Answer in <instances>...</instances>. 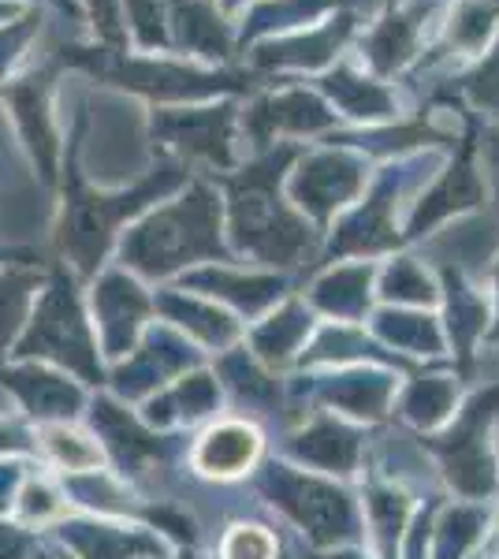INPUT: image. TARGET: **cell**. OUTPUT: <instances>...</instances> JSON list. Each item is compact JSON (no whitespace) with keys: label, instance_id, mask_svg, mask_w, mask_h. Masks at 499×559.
I'll list each match as a JSON object with an SVG mask.
<instances>
[{"label":"cell","instance_id":"cell-1","mask_svg":"<svg viewBox=\"0 0 499 559\" xmlns=\"http://www.w3.org/2000/svg\"><path fill=\"white\" fill-rule=\"evenodd\" d=\"M302 150V142H280L265 153H253L235 173L216 176V191H224V236L231 254L265 269H302L321 254L324 231H317L284 194L287 173Z\"/></svg>","mask_w":499,"mask_h":559},{"label":"cell","instance_id":"cell-2","mask_svg":"<svg viewBox=\"0 0 499 559\" xmlns=\"http://www.w3.org/2000/svg\"><path fill=\"white\" fill-rule=\"evenodd\" d=\"M83 128H86V120L79 116L75 131H71V139H68V160H63V168H60L63 202H60V221H57V247L79 273L90 276V273H97V265H102L105 254L112 250L123 224L150 213L161 198L183 191L190 173L179 160L157 157V165H153L139 183L123 187V191H94L83 179V168H79Z\"/></svg>","mask_w":499,"mask_h":559},{"label":"cell","instance_id":"cell-3","mask_svg":"<svg viewBox=\"0 0 499 559\" xmlns=\"http://www.w3.org/2000/svg\"><path fill=\"white\" fill-rule=\"evenodd\" d=\"M127 273L168 280L194 265L235 261L224 236V198L209 179H187L165 205H153L120 239Z\"/></svg>","mask_w":499,"mask_h":559},{"label":"cell","instance_id":"cell-4","mask_svg":"<svg viewBox=\"0 0 499 559\" xmlns=\"http://www.w3.org/2000/svg\"><path fill=\"white\" fill-rule=\"evenodd\" d=\"M60 68L83 71L94 83L123 90L153 108L161 105H198L221 102V97L258 94L265 79L250 68H205L194 60L165 57V52H134V49H102V45H63L57 52Z\"/></svg>","mask_w":499,"mask_h":559},{"label":"cell","instance_id":"cell-5","mask_svg":"<svg viewBox=\"0 0 499 559\" xmlns=\"http://www.w3.org/2000/svg\"><path fill=\"white\" fill-rule=\"evenodd\" d=\"M499 377L477 388L462 400L455 418L440 432L421 437V448L429 452L440 481L459 500L492 503L499 496Z\"/></svg>","mask_w":499,"mask_h":559},{"label":"cell","instance_id":"cell-6","mask_svg":"<svg viewBox=\"0 0 499 559\" xmlns=\"http://www.w3.org/2000/svg\"><path fill=\"white\" fill-rule=\"evenodd\" d=\"M440 168L443 153H417L411 160L380 168V176L369 179L366 194L332 224L324 261H373L377 254L403 247V231H399L395 213L399 205L411 210V202H399V198H417V187L429 183Z\"/></svg>","mask_w":499,"mask_h":559},{"label":"cell","instance_id":"cell-7","mask_svg":"<svg viewBox=\"0 0 499 559\" xmlns=\"http://www.w3.org/2000/svg\"><path fill=\"white\" fill-rule=\"evenodd\" d=\"M261 492L284 519H292L298 534L313 545V552H335V548H358L366 540L358 496L335 477L310 474L302 466L272 463L261 474Z\"/></svg>","mask_w":499,"mask_h":559},{"label":"cell","instance_id":"cell-8","mask_svg":"<svg viewBox=\"0 0 499 559\" xmlns=\"http://www.w3.org/2000/svg\"><path fill=\"white\" fill-rule=\"evenodd\" d=\"M150 139L157 157H171L187 168L235 173L239 168V105L235 97L198 105L150 108Z\"/></svg>","mask_w":499,"mask_h":559},{"label":"cell","instance_id":"cell-9","mask_svg":"<svg viewBox=\"0 0 499 559\" xmlns=\"http://www.w3.org/2000/svg\"><path fill=\"white\" fill-rule=\"evenodd\" d=\"M369 160L347 146L324 142L317 150H302L287 173L284 194L317 231H329L335 216H343L366 194Z\"/></svg>","mask_w":499,"mask_h":559},{"label":"cell","instance_id":"cell-10","mask_svg":"<svg viewBox=\"0 0 499 559\" xmlns=\"http://www.w3.org/2000/svg\"><path fill=\"white\" fill-rule=\"evenodd\" d=\"M57 60H41V64H26L20 75H12L0 86V105L8 108L20 134L26 157L38 168L45 183H57L60 176V157H63V139L57 123V79H60Z\"/></svg>","mask_w":499,"mask_h":559},{"label":"cell","instance_id":"cell-11","mask_svg":"<svg viewBox=\"0 0 499 559\" xmlns=\"http://www.w3.org/2000/svg\"><path fill=\"white\" fill-rule=\"evenodd\" d=\"M335 128V108L306 86L258 90L250 105L239 108V142H247L253 153H265L287 139H324Z\"/></svg>","mask_w":499,"mask_h":559},{"label":"cell","instance_id":"cell-12","mask_svg":"<svg viewBox=\"0 0 499 559\" xmlns=\"http://www.w3.org/2000/svg\"><path fill=\"white\" fill-rule=\"evenodd\" d=\"M20 350L23 355L60 358V362H68L71 369H79L86 381H102V369L94 362L97 344H94V336H90L86 313H83V306H79V295L63 269L52 273L49 287H45L41 299L34 302L31 329H26Z\"/></svg>","mask_w":499,"mask_h":559},{"label":"cell","instance_id":"cell-13","mask_svg":"<svg viewBox=\"0 0 499 559\" xmlns=\"http://www.w3.org/2000/svg\"><path fill=\"white\" fill-rule=\"evenodd\" d=\"M485 205V179L477 168V120H470L466 134L455 142L451 160L425 183V191L411 202L403 224V242L432 239L437 228L459 221L466 213H477Z\"/></svg>","mask_w":499,"mask_h":559},{"label":"cell","instance_id":"cell-14","mask_svg":"<svg viewBox=\"0 0 499 559\" xmlns=\"http://www.w3.org/2000/svg\"><path fill=\"white\" fill-rule=\"evenodd\" d=\"M354 34L351 12H332L329 20L302 26V31L280 34L250 45V71L253 75H321L343 57Z\"/></svg>","mask_w":499,"mask_h":559},{"label":"cell","instance_id":"cell-15","mask_svg":"<svg viewBox=\"0 0 499 559\" xmlns=\"http://www.w3.org/2000/svg\"><path fill=\"white\" fill-rule=\"evenodd\" d=\"M403 373L388 366H340L335 373L313 377L298 388L310 403L329 407L335 418H347L354 426H377L395 407V392Z\"/></svg>","mask_w":499,"mask_h":559},{"label":"cell","instance_id":"cell-16","mask_svg":"<svg viewBox=\"0 0 499 559\" xmlns=\"http://www.w3.org/2000/svg\"><path fill=\"white\" fill-rule=\"evenodd\" d=\"M366 444L369 437L354 421L335 418V414H317L287 437V455L302 471L343 481L366 466Z\"/></svg>","mask_w":499,"mask_h":559},{"label":"cell","instance_id":"cell-17","mask_svg":"<svg viewBox=\"0 0 499 559\" xmlns=\"http://www.w3.org/2000/svg\"><path fill=\"white\" fill-rule=\"evenodd\" d=\"M432 0H406V4H392L380 20L361 34L358 52L366 60L369 75L395 79L421 57L425 26L432 15Z\"/></svg>","mask_w":499,"mask_h":559},{"label":"cell","instance_id":"cell-18","mask_svg":"<svg viewBox=\"0 0 499 559\" xmlns=\"http://www.w3.org/2000/svg\"><path fill=\"white\" fill-rule=\"evenodd\" d=\"M183 287L213 302H224L235 318H265L272 306L287 299L292 280L284 273H258V269L247 273V269H235L231 261H213V265L187 273Z\"/></svg>","mask_w":499,"mask_h":559},{"label":"cell","instance_id":"cell-19","mask_svg":"<svg viewBox=\"0 0 499 559\" xmlns=\"http://www.w3.org/2000/svg\"><path fill=\"white\" fill-rule=\"evenodd\" d=\"M171 57L205 68H224L235 57V23L216 0H165Z\"/></svg>","mask_w":499,"mask_h":559},{"label":"cell","instance_id":"cell-20","mask_svg":"<svg viewBox=\"0 0 499 559\" xmlns=\"http://www.w3.org/2000/svg\"><path fill=\"white\" fill-rule=\"evenodd\" d=\"M313 90L358 128H380V123H395L403 116L395 90L351 60H335L329 71H321Z\"/></svg>","mask_w":499,"mask_h":559},{"label":"cell","instance_id":"cell-21","mask_svg":"<svg viewBox=\"0 0 499 559\" xmlns=\"http://www.w3.org/2000/svg\"><path fill=\"white\" fill-rule=\"evenodd\" d=\"M377 265L373 261H340L313 276L306 306L324 321L366 324L377 310Z\"/></svg>","mask_w":499,"mask_h":559},{"label":"cell","instance_id":"cell-22","mask_svg":"<svg viewBox=\"0 0 499 559\" xmlns=\"http://www.w3.org/2000/svg\"><path fill=\"white\" fill-rule=\"evenodd\" d=\"M440 280V302H443V336H448V350L459 362H474L488 344V324H492V310H488V295L480 292L470 276L455 273V269H437Z\"/></svg>","mask_w":499,"mask_h":559},{"label":"cell","instance_id":"cell-23","mask_svg":"<svg viewBox=\"0 0 499 559\" xmlns=\"http://www.w3.org/2000/svg\"><path fill=\"white\" fill-rule=\"evenodd\" d=\"M369 332L384 344L399 362H443L451 355L443 324L432 310H406V306H377L369 313Z\"/></svg>","mask_w":499,"mask_h":559},{"label":"cell","instance_id":"cell-24","mask_svg":"<svg viewBox=\"0 0 499 559\" xmlns=\"http://www.w3.org/2000/svg\"><path fill=\"white\" fill-rule=\"evenodd\" d=\"M150 310H153V299L146 295V287L134 280V273H127V269H108L94 284V313H97V321H102L105 347L112 350V355L131 350L142 321L150 318Z\"/></svg>","mask_w":499,"mask_h":559},{"label":"cell","instance_id":"cell-25","mask_svg":"<svg viewBox=\"0 0 499 559\" xmlns=\"http://www.w3.org/2000/svg\"><path fill=\"white\" fill-rule=\"evenodd\" d=\"M459 407H462V377L448 373V369H425V373L403 377L392 414H399L421 437H432V432H440L455 418Z\"/></svg>","mask_w":499,"mask_h":559},{"label":"cell","instance_id":"cell-26","mask_svg":"<svg viewBox=\"0 0 499 559\" xmlns=\"http://www.w3.org/2000/svg\"><path fill=\"white\" fill-rule=\"evenodd\" d=\"M317 329V313L306 299H284L261 318L242 340H250V355L265 369H284L302 358Z\"/></svg>","mask_w":499,"mask_h":559},{"label":"cell","instance_id":"cell-27","mask_svg":"<svg viewBox=\"0 0 499 559\" xmlns=\"http://www.w3.org/2000/svg\"><path fill=\"white\" fill-rule=\"evenodd\" d=\"M265 452V437L253 421H216L198 437L194 471L213 477V481H235V477L250 474Z\"/></svg>","mask_w":499,"mask_h":559},{"label":"cell","instance_id":"cell-28","mask_svg":"<svg viewBox=\"0 0 499 559\" xmlns=\"http://www.w3.org/2000/svg\"><path fill=\"white\" fill-rule=\"evenodd\" d=\"M153 310L165 313V321L171 324V329L187 332V336H194L198 344L216 347V350H228L247 336L242 321L235 318L231 310L216 306L213 299H205V295L187 292V287H176V292L157 295Z\"/></svg>","mask_w":499,"mask_h":559},{"label":"cell","instance_id":"cell-29","mask_svg":"<svg viewBox=\"0 0 499 559\" xmlns=\"http://www.w3.org/2000/svg\"><path fill=\"white\" fill-rule=\"evenodd\" d=\"M340 12V0H253L242 12V23H235V49L280 38V34L302 31Z\"/></svg>","mask_w":499,"mask_h":559},{"label":"cell","instance_id":"cell-30","mask_svg":"<svg viewBox=\"0 0 499 559\" xmlns=\"http://www.w3.org/2000/svg\"><path fill=\"white\" fill-rule=\"evenodd\" d=\"M496 34H499V0H455V8L440 23V41L432 45V57L421 60V68L425 64L432 68L443 57L477 60L492 45Z\"/></svg>","mask_w":499,"mask_h":559},{"label":"cell","instance_id":"cell-31","mask_svg":"<svg viewBox=\"0 0 499 559\" xmlns=\"http://www.w3.org/2000/svg\"><path fill=\"white\" fill-rule=\"evenodd\" d=\"M492 526V508L474 500L440 503L429 534V559H477Z\"/></svg>","mask_w":499,"mask_h":559},{"label":"cell","instance_id":"cell-32","mask_svg":"<svg viewBox=\"0 0 499 559\" xmlns=\"http://www.w3.org/2000/svg\"><path fill=\"white\" fill-rule=\"evenodd\" d=\"M377 299L380 306H406V310H432L440 306L437 269L414 254H395L377 265Z\"/></svg>","mask_w":499,"mask_h":559},{"label":"cell","instance_id":"cell-33","mask_svg":"<svg viewBox=\"0 0 499 559\" xmlns=\"http://www.w3.org/2000/svg\"><path fill=\"white\" fill-rule=\"evenodd\" d=\"M443 97L455 108H474V112L488 116V120H499V34L474 60V68H466L462 75L451 79Z\"/></svg>","mask_w":499,"mask_h":559},{"label":"cell","instance_id":"cell-34","mask_svg":"<svg viewBox=\"0 0 499 559\" xmlns=\"http://www.w3.org/2000/svg\"><path fill=\"white\" fill-rule=\"evenodd\" d=\"M142 350H146V355H142V366H134L131 384H123V392H131V395H139L142 388H150V384H165L168 377H176L179 369H187L194 362V350H190L183 336H176L171 324L153 329Z\"/></svg>","mask_w":499,"mask_h":559},{"label":"cell","instance_id":"cell-35","mask_svg":"<svg viewBox=\"0 0 499 559\" xmlns=\"http://www.w3.org/2000/svg\"><path fill=\"white\" fill-rule=\"evenodd\" d=\"M216 407H221V384L209 373H190L171 388V392L153 400L150 418L165 421V426L168 421H198V418H209Z\"/></svg>","mask_w":499,"mask_h":559},{"label":"cell","instance_id":"cell-36","mask_svg":"<svg viewBox=\"0 0 499 559\" xmlns=\"http://www.w3.org/2000/svg\"><path fill=\"white\" fill-rule=\"evenodd\" d=\"M38 34H41V8L38 4L23 8L12 23L0 26V86L26 68V57H31V45L38 41Z\"/></svg>","mask_w":499,"mask_h":559},{"label":"cell","instance_id":"cell-37","mask_svg":"<svg viewBox=\"0 0 499 559\" xmlns=\"http://www.w3.org/2000/svg\"><path fill=\"white\" fill-rule=\"evenodd\" d=\"M221 559H280V534L265 522H235L221 537Z\"/></svg>","mask_w":499,"mask_h":559},{"label":"cell","instance_id":"cell-38","mask_svg":"<svg viewBox=\"0 0 499 559\" xmlns=\"http://www.w3.org/2000/svg\"><path fill=\"white\" fill-rule=\"evenodd\" d=\"M34 292H38V273H0V350L15 336Z\"/></svg>","mask_w":499,"mask_h":559},{"label":"cell","instance_id":"cell-39","mask_svg":"<svg viewBox=\"0 0 499 559\" xmlns=\"http://www.w3.org/2000/svg\"><path fill=\"white\" fill-rule=\"evenodd\" d=\"M83 15L90 26V45H102V49H127L123 0H83Z\"/></svg>","mask_w":499,"mask_h":559},{"label":"cell","instance_id":"cell-40","mask_svg":"<svg viewBox=\"0 0 499 559\" xmlns=\"http://www.w3.org/2000/svg\"><path fill=\"white\" fill-rule=\"evenodd\" d=\"M45 448L52 452L60 466H68V471H86V466L97 463V448L90 444L83 432H71V429H49L45 432Z\"/></svg>","mask_w":499,"mask_h":559},{"label":"cell","instance_id":"cell-41","mask_svg":"<svg viewBox=\"0 0 499 559\" xmlns=\"http://www.w3.org/2000/svg\"><path fill=\"white\" fill-rule=\"evenodd\" d=\"M480 153V179H485V198H492V216L499 221V128L485 131L477 142Z\"/></svg>","mask_w":499,"mask_h":559},{"label":"cell","instance_id":"cell-42","mask_svg":"<svg viewBox=\"0 0 499 559\" xmlns=\"http://www.w3.org/2000/svg\"><path fill=\"white\" fill-rule=\"evenodd\" d=\"M23 500H26V515H52V511H60V503H57V492L49 489V485H31V489L23 492Z\"/></svg>","mask_w":499,"mask_h":559},{"label":"cell","instance_id":"cell-43","mask_svg":"<svg viewBox=\"0 0 499 559\" xmlns=\"http://www.w3.org/2000/svg\"><path fill=\"white\" fill-rule=\"evenodd\" d=\"M492 299H488V310H492V324H488V344H499V258L492 261Z\"/></svg>","mask_w":499,"mask_h":559},{"label":"cell","instance_id":"cell-44","mask_svg":"<svg viewBox=\"0 0 499 559\" xmlns=\"http://www.w3.org/2000/svg\"><path fill=\"white\" fill-rule=\"evenodd\" d=\"M485 556H488V559H499V511H492V526H488Z\"/></svg>","mask_w":499,"mask_h":559},{"label":"cell","instance_id":"cell-45","mask_svg":"<svg viewBox=\"0 0 499 559\" xmlns=\"http://www.w3.org/2000/svg\"><path fill=\"white\" fill-rule=\"evenodd\" d=\"M250 4H253V0H216V8H221V12L228 15V20H231L235 12H247Z\"/></svg>","mask_w":499,"mask_h":559},{"label":"cell","instance_id":"cell-46","mask_svg":"<svg viewBox=\"0 0 499 559\" xmlns=\"http://www.w3.org/2000/svg\"><path fill=\"white\" fill-rule=\"evenodd\" d=\"M23 8H31V4H8V0H0V26H4V23H12L15 15L23 12Z\"/></svg>","mask_w":499,"mask_h":559},{"label":"cell","instance_id":"cell-47","mask_svg":"<svg viewBox=\"0 0 499 559\" xmlns=\"http://www.w3.org/2000/svg\"><path fill=\"white\" fill-rule=\"evenodd\" d=\"M8 4H34V0H8Z\"/></svg>","mask_w":499,"mask_h":559},{"label":"cell","instance_id":"cell-48","mask_svg":"<svg viewBox=\"0 0 499 559\" xmlns=\"http://www.w3.org/2000/svg\"><path fill=\"white\" fill-rule=\"evenodd\" d=\"M477 559H488V556H477Z\"/></svg>","mask_w":499,"mask_h":559},{"label":"cell","instance_id":"cell-49","mask_svg":"<svg viewBox=\"0 0 499 559\" xmlns=\"http://www.w3.org/2000/svg\"><path fill=\"white\" fill-rule=\"evenodd\" d=\"M432 4H437V0H432Z\"/></svg>","mask_w":499,"mask_h":559},{"label":"cell","instance_id":"cell-50","mask_svg":"<svg viewBox=\"0 0 499 559\" xmlns=\"http://www.w3.org/2000/svg\"><path fill=\"white\" fill-rule=\"evenodd\" d=\"M0 258H4V254H0Z\"/></svg>","mask_w":499,"mask_h":559}]
</instances>
